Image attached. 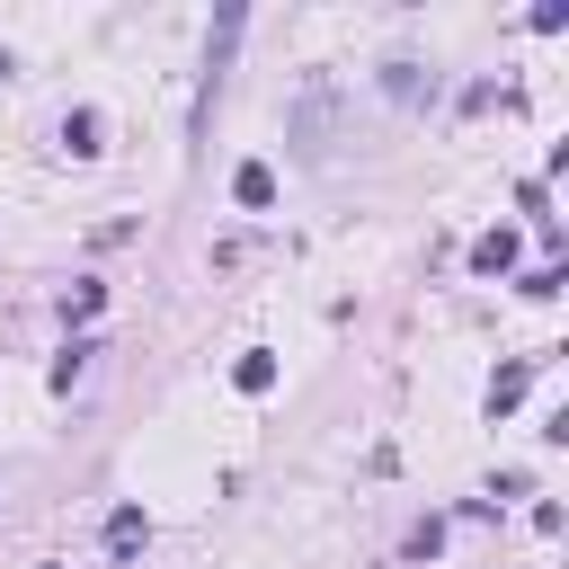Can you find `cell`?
I'll return each instance as SVG.
<instances>
[{
  "label": "cell",
  "instance_id": "8992f818",
  "mask_svg": "<svg viewBox=\"0 0 569 569\" xmlns=\"http://www.w3.org/2000/svg\"><path fill=\"white\" fill-rule=\"evenodd\" d=\"M62 142L71 151H98V116H62Z\"/></svg>",
  "mask_w": 569,
  "mask_h": 569
},
{
  "label": "cell",
  "instance_id": "7a4b0ae2",
  "mask_svg": "<svg viewBox=\"0 0 569 569\" xmlns=\"http://www.w3.org/2000/svg\"><path fill=\"white\" fill-rule=\"evenodd\" d=\"M133 542H142V507H116L107 516V551H133Z\"/></svg>",
  "mask_w": 569,
  "mask_h": 569
},
{
  "label": "cell",
  "instance_id": "277c9868",
  "mask_svg": "<svg viewBox=\"0 0 569 569\" xmlns=\"http://www.w3.org/2000/svg\"><path fill=\"white\" fill-rule=\"evenodd\" d=\"M507 258H516V240H507V231H489V240H480V249H471V267H480V276H498V267H507Z\"/></svg>",
  "mask_w": 569,
  "mask_h": 569
},
{
  "label": "cell",
  "instance_id": "5b68a950",
  "mask_svg": "<svg viewBox=\"0 0 569 569\" xmlns=\"http://www.w3.org/2000/svg\"><path fill=\"white\" fill-rule=\"evenodd\" d=\"M89 356H98V347H89V338H80V347H62V365H53V391H71V382H80V373H89Z\"/></svg>",
  "mask_w": 569,
  "mask_h": 569
},
{
  "label": "cell",
  "instance_id": "3957f363",
  "mask_svg": "<svg viewBox=\"0 0 569 569\" xmlns=\"http://www.w3.org/2000/svg\"><path fill=\"white\" fill-rule=\"evenodd\" d=\"M231 187H240V204H267V196H276V178H267V160H249V169H240Z\"/></svg>",
  "mask_w": 569,
  "mask_h": 569
},
{
  "label": "cell",
  "instance_id": "6da1fadb",
  "mask_svg": "<svg viewBox=\"0 0 569 569\" xmlns=\"http://www.w3.org/2000/svg\"><path fill=\"white\" fill-rule=\"evenodd\" d=\"M525 382H533V365H507V373L489 382V418H507V409L525 400Z\"/></svg>",
  "mask_w": 569,
  "mask_h": 569
}]
</instances>
